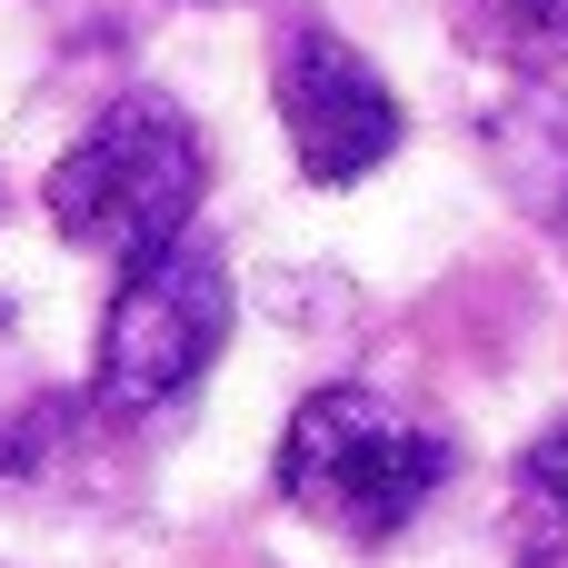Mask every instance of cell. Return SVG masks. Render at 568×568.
<instances>
[{
  "label": "cell",
  "mask_w": 568,
  "mask_h": 568,
  "mask_svg": "<svg viewBox=\"0 0 568 568\" xmlns=\"http://www.w3.org/2000/svg\"><path fill=\"white\" fill-rule=\"evenodd\" d=\"M449 429L409 419L379 389H310L280 429V499L349 549H389L449 489Z\"/></svg>",
  "instance_id": "6da1fadb"
},
{
  "label": "cell",
  "mask_w": 568,
  "mask_h": 568,
  "mask_svg": "<svg viewBox=\"0 0 568 568\" xmlns=\"http://www.w3.org/2000/svg\"><path fill=\"white\" fill-rule=\"evenodd\" d=\"M200 190H210V150H200L190 110L160 100V90H130L60 150L40 200H50V230L70 250L130 270V260H150L160 240H180L200 220Z\"/></svg>",
  "instance_id": "7a4b0ae2"
},
{
  "label": "cell",
  "mask_w": 568,
  "mask_h": 568,
  "mask_svg": "<svg viewBox=\"0 0 568 568\" xmlns=\"http://www.w3.org/2000/svg\"><path fill=\"white\" fill-rule=\"evenodd\" d=\"M220 339H230V260L180 230V240H160L150 260L120 270L90 389H100L110 419H150V409H170L210 379Z\"/></svg>",
  "instance_id": "3957f363"
},
{
  "label": "cell",
  "mask_w": 568,
  "mask_h": 568,
  "mask_svg": "<svg viewBox=\"0 0 568 568\" xmlns=\"http://www.w3.org/2000/svg\"><path fill=\"white\" fill-rule=\"evenodd\" d=\"M270 100H280V130L300 150V170L320 190H349L369 180L389 150H399V90L329 30V20H300L270 60Z\"/></svg>",
  "instance_id": "277c9868"
},
{
  "label": "cell",
  "mask_w": 568,
  "mask_h": 568,
  "mask_svg": "<svg viewBox=\"0 0 568 568\" xmlns=\"http://www.w3.org/2000/svg\"><path fill=\"white\" fill-rule=\"evenodd\" d=\"M519 519L539 529V549H568V419L539 429L519 459Z\"/></svg>",
  "instance_id": "5b68a950"
},
{
  "label": "cell",
  "mask_w": 568,
  "mask_h": 568,
  "mask_svg": "<svg viewBox=\"0 0 568 568\" xmlns=\"http://www.w3.org/2000/svg\"><path fill=\"white\" fill-rule=\"evenodd\" d=\"M489 40L519 70H559L568 60V0H489Z\"/></svg>",
  "instance_id": "8992f818"
}]
</instances>
